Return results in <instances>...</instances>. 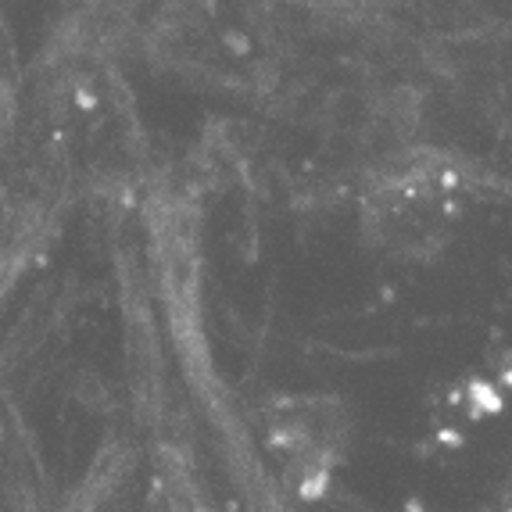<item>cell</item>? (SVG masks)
Masks as SVG:
<instances>
[{
	"label": "cell",
	"instance_id": "1",
	"mask_svg": "<svg viewBox=\"0 0 512 512\" xmlns=\"http://www.w3.org/2000/svg\"><path fill=\"white\" fill-rule=\"evenodd\" d=\"M369 215L376 219L380 244L398 255H427L441 248L452 226V197L437 176L412 172L380 187Z\"/></svg>",
	"mask_w": 512,
	"mask_h": 512
}]
</instances>
